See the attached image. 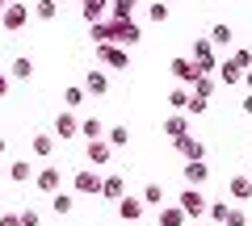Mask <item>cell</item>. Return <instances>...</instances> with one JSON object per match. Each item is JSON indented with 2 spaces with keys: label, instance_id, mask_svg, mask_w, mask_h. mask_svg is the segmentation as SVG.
<instances>
[{
  "label": "cell",
  "instance_id": "obj_20",
  "mask_svg": "<svg viewBox=\"0 0 252 226\" xmlns=\"http://www.w3.org/2000/svg\"><path fill=\"white\" fill-rule=\"evenodd\" d=\"M9 180H13V184H30V180H34V163H30V159L9 163Z\"/></svg>",
  "mask_w": 252,
  "mask_h": 226
},
{
  "label": "cell",
  "instance_id": "obj_28",
  "mask_svg": "<svg viewBox=\"0 0 252 226\" xmlns=\"http://www.w3.org/2000/svg\"><path fill=\"white\" fill-rule=\"evenodd\" d=\"M101 134H105V130H101V118H84L80 122V138L84 143H89V138H101Z\"/></svg>",
  "mask_w": 252,
  "mask_h": 226
},
{
  "label": "cell",
  "instance_id": "obj_37",
  "mask_svg": "<svg viewBox=\"0 0 252 226\" xmlns=\"http://www.w3.org/2000/svg\"><path fill=\"white\" fill-rule=\"evenodd\" d=\"M168 105H172V109H185V105H189V92H185V88H172V92H168Z\"/></svg>",
  "mask_w": 252,
  "mask_h": 226
},
{
  "label": "cell",
  "instance_id": "obj_40",
  "mask_svg": "<svg viewBox=\"0 0 252 226\" xmlns=\"http://www.w3.org/2000/svg\"><path fill=\"white\" fill-rule=\"evenodd\" d=\"M240 109H244V113H248V118H252V92H248V97L240 100Z\"/></svg>",
  "mask_w": 252,
  "mask_h": 226
},
{
  "label": "cell",
  "instance_id": "obj_30",
  "mask_svg": "<svg viewBox=\"0 0 252 226\" xmlns=\"http://www.w3.org/2000/svg\"><path fill=\"white\" fill-rule=\"evenodd\" d=\"M51 151H55V138H51V134H34V155L51 159Z\"/></svg>",
  "mask_w": 252,
  "mask_h": 226
},
{
  "label": "cell",
  "instance_id": "obj_11",
  "mask_svg": "<svg viewBox=\"0 0 252 226\" xmlns=\"http://www.w3.org/2000/svg\"><path fill=\"white\" fill-rule=\"evenodd\" d=\"M109 92V75L101 72V67H93L89 75H84V97H105Z\"/></svg>",
  "mask_w": 252,
  "mask_h": 226
},
{
  "label": "cell",
  "instance_id": "obj_35",
  "mask_svg": "<svg viewBox=\"0 0 252 226\" xmlns=\"http://www.w3.org/2000/svg\"><path fill=\"white\" fill-rule=\"evenodd\" d=\"M17 218H21V226H38V222H42L34 205H21V209H17Z\"/></svg>",
  "mask_w": 252,
  "mask_h": 226
},
{
  "label": "cell",
  "instance_id": "obj_34",
  "mask_svg": "<svg viewBox=\"0 0 252 226\" xmlns=\"http://www.w3.org/2000/svg\"><path fill=\"white\" fill-rule=\"evenodd\" d=\"M223 226H248V214H244L240 205H231V209H227V218H223Z\"/></svg>",
  "mask_w": 252,
  "mask_h": 226
},
{
  "label": "cell",
  "instance_id": "obj_39",
  "mask_svg": "<svg viewBox=\"0 0 252 226\" xmlns=\"http://www.w3.org/2000/svg\"><path fill=\"white\" fill-rule=\"evenodd\" d=\"M0 226H21V218L17 214H0Z\"/></svg>",
  "mask_w": 252,
  "mask_h": 226
},
{
  "label": "cell",
  "instance_id": "obj_22",
  "mask_svg": "<svg viewBox=\"0 0 252 226\" xmlns=\"http://www.w3.org/2000/svg\"><path fill=\"white\" fill-rule=\"evenodd\" d=\"M51 209H55L59 218H63V214H72V209H76V193H63V189L51 193Z\"/></svg>",
  "mask_w": 252,
  "mask_h": 226
},
{
  "label": "cell",
  "instance_id": "obj_9",
  "mask_svg": "<svg viewBox=\"0 0 252 226\" xmlns=\"http://www.w3.org/2000/svg\"><path fill=\"white\" fill-rule=\"evenodd\" d=\"M181 176H185V184H193V189H202V184L210 180V168H206V159H185V168H181Z\"/></svg>",
  "mask_w": 252,
  "mask_h": 226
},
{
  "label": "cell",
  "instance_id": "obj_41",
  "mask_svg": "<svg viewBox=\"0 0 252 226\" xmlns=\"http://www.w3.org/2000/svg\"><path fill=\"white\" fill-rule=\"evenodd\" d=\"M4 92H9V75H0V100H4Z\"/></svg>",
  "mask_w": 252,
  "mask_h": 226
},
{
  "label": "cell",
  "instance_id": "obj_42",
  "mask_svg": "<svg viewBox=\"0 0 252 226\" xmlns=\"http://www.w3.org/2000/svg\"><path fill=\"white\" fill-rule=\"evenodd\" d=\"M240 80H244V84H248V88H252V67H248V72H244V75H240Z\"/></svg>",
  "mask_w": 252,
  "mask_h": 226
},
{
  "label": "cell",
  "instance_id": "obj_5",
  "mask_svg": "<svg viewBox=\"0 0 252 226\" xmlns=\"http://www.w3.org/2000/svg\"><path fill=\"white\" fill-rule=\"evenodd\" d=\"M181 214L185 218H202L206 214V197H202V189H193V184H185V193H181Z\"/></svg>",
  "mask_w": 252,
  "mask_h": 226
},
{
  "label": "cell",
  "instance_id": "obj_18",
  "mask_svg": "<svg viewBox=\"0 0 252 226\" xmlns=\"http://www.w3.org/2000/svg\"><path fill=\"white\" fill-rule=\"evenodd\" d=\"M80 13H84V21H105V13H109V0H80Z\"/></svg>",
  "mask_w": 252,
  "mask_h": 226
},
{
  "label": "cell",
  "instance_id": "obj_8",
  "mask_svg": "<svg viewBox=\"0 0 252 226\" xmlns=\"http://www.w3.org/2000/svg\"><path fill=\"white\" fill-rule=\"evenodd\" d=\"M172 143H177V155H181V159H206V143H202V138L181 134V138H172Z\"/></svg>",
  "mask_w": 252,
  "mask_h": 226
},
{
  "label": "cell",
  "instance_id": "obj_33",
  "mask_svg": "<svg viewBox=\"0 0 252 226\" xmlns=\"http://www.w3.org/2000/svg\"><path fill=\"white\" fill-rule=\"evenodd\" d=\"M185 126H189L185 118H168V122H164V134H168V138H181V134H185Z\"/></svg>",
  "mask_w": 252,
  "mask_h": 226
},
{
  "label": "cell",
  "instance_id": "obj_44",
  "mask_svg": "<svg viewBox=\"0 0 252 226\" xmlns=\"http://www.w3.org/2000/svg\"><path fill=\"white\" fill-rule=\"evenodd\" d=\"M4 4H9V0H0V9H4Z\"/></svg>",
  "mask_w": 252,
  "mask_h": 226
},
{
  "label": "cell",
  "instance_id": "obj_23",
  "mask_svg": "<svg viewBox=\"0 0 252 226\" xmlns=\"http://www.w3.org/2000/svg\"><path fill=\"white\" fill-rule=\"evenodd\" d=\"M101 138H105V143L114 147V151H122V147H130V130H126V126H114V130H105Z\"/></svg>",
  "mask_w": 252,
  "mask_h": 226
},
{
  "label": "cell",
  "instance_id": "obj_16",
  "mask_svg": "<svg viewBox=\"0 0 252 226\" xmlns=\"http://www.w3.org/2000/svg\"><path fill=\"white\" fill-rule=\"evenodd\" d=\"M168 67H172V75H177L181 84H193V80H198V75H202L198 67H193V59H185V54H181V59H172Z\"/></svg>",
  "mask_w": 252,
  "mask_h": 226
},
{
  "label": "cell",
  "instance_id": "obj_27",
  "mask_svg": "<svg viewBox=\"0 0 252 226\" xmlns=\"http://www.w3.org/2000/svg\"><path fill=\"white\" fill-rule=\"evenodd\" d=\"M227 63H231V67H240V72H248V67H252V50H248V46H240V50H231V54H227Z\"/></svg>",
  "mask_w": 252,
  "mask_h": 226
},
{
  "label": "cell",
  "instance_id": "obj_1",
  "mask_svg": "<svg viewBox=\"0 0 252 226\" xmlns=\"http://www.w3.org/2000/svg\"><path fill=\"white\" fill-rule=\"evenodd\" d=\"M139 25L135 21H126V17H118V21H93V42H114V46H139Z\"/></svg>",
  "mask_w": 252,
  "mask_h": 226
},
{
  "label": "cell",
  "instance_id": "obj_3",
  "mask_svg": "<svg viewBox=\"0 0 252 226\" xmlns=\"http://www.w3.org/2000/svg\"><path fill=\"white\" fill-rule=\"evenodd\" d=\"M189 59H193V67H198V72H215V67H219V59H215V46H210L206 38H198V42L189 46Z\"/></svg>",
  "mask_w": 252,
  "mask_h": 226
},
{
  "label": "cell",
  "instance_id": "obj_24",
  "mask_svg": "<svg viewBox=\"0 0 252 226\" xmlns=\"http://www.w3.org/2000/svg\"><path fill=\"white\" fill-rule=\"evenodd\" d=\"M139 201H143V205H156V209H160L164 205V184H143V193H139Z\"/></svg>",
  "mask_w": 252,
  "mask_h": 226
},
{
  "label": "cell",
  "instance_id": "obj_46",
  "mask_svg": "<svg viewBox=\"0 0 252 226\" xmlns=\"http://www.w3.org/2000/svg\"><path fill=\"white\" fill-rule=\"evenodd\" d=\"M135 226H139V222H135Z\"/></svg>",
  "mask_w": 252,
  "mask_h": 226
},
{
  "label": "cell",
  "instance_id": "obj_26",
  "mask_svg": "<svg viewBox=\"0 0 252 226\" xmlns=\"http://www.w3.org/2000/svg\"><path fill=\"white\" fill-rule=\"evenodd\" d=\"M147 21H152V25L168 21V0H152V4H147Z\"/></svg>",
  "mask_w": 252,
  "mask_h": 226
},
{
  "label": "cell",
  "instance_id": "obj_43",
  "mask_svg": "<svg viewBox=\"0 0 252 226\" xmlns=\"http://www.w3.org/2000/svg\"><path fill=\"white\" fill-rule=\"evenodd\" d=\"M4 147H9V143H4V138H0V155H4Z\"/></svg>",
  "mask_w": 252,
  "mask_h": 226
},
{
  "label": "cell",
  "instance_id": "obj_12",
  "mask_svg": "<svg viewBox=\"0 0 252 226\" xmlns=\"http://www.w3.org/2000/svg\"><path fill=\"white\" fill-rule=\"evenodd\" d=\"M97 197H105V201H118V197H126V180L118 172H109V176H101V193Z\"/></svg>",
  "mask_w": 252,
  "mask_h": 226
},
{
  "label": "cell",
  "instance_id": "obj_7",
  "mask_svg": "<svg viewBox=\"0 0 252 226\" xmlns=\"http://www.w3.org/2000/svg\"><path fill=\"white\" fill-rule=\"evenodd\" d=\"M59 184H63V168H34V189L38 193H59Z\"/></svg>",
  "mask_w": 252,
  "mask_h": 226
},
{
  "label": "cell",
  "instance_id": "obj_4",
  "mask_svg": "<svg viewBox=\"0 0 252 226\" xmlns=\"http://www.w3.org/2000/svg\"><path fill=\"white\" fill-rule=\"evenodd\" d=\"M0 21H4V29H9V34H17V29L30 21V9L21 4V0H9V4L0 9Z\"/></svg>",
  "mask_w": 252,
  "mask_h": 226
},
{
  "label": "cell",
  "instance_id": "obj_25",
  "mask_svg": "<svg viewBox=\"0 0 252 226\" xmlns=\"http://www.w3.org/2000/svg\"><path fill=\"white\" fill-rule=\"evenodd\" d=\"M34 17L38 21H55L59 17V4H55V0H34Z\"/></svg>",
  "mask_w": 252,
  "mask_h": 226
},
{
  "label": "cell",
  "instance_id": "obj_17",
  "mask_svg": "<svg viewBox=\"0 0 252 226\" xmlns=\"http://www.w3.org/2000/svg\"><path fill=\"white\" fill-rule=\"evenodd\" d=\"M97 54L105 59L109 67H118V72L126 67V50H122V46H114V42H97Z\"/></svg>",
  "mask_w": 252,
  "mask_h": 226
},
{
  "label": "cell",
  "instance_id": "obj_6",
  "mask_svg": "<svg viewBox=\"0 0 252 226\" xmlns=\"http://www.w3.org/2000/svg\"><path fill=\"white\" fill-rule=\"evenodd\" d=\"M84 159H89V168H105V163L114 159V147H109L105 138H89V143H84Z\"/></svg>",
  "mask_w": 252,
  "mask_h": 226
},
{
  "label": "cell",
  "instance_id": "obj_2",
  "mask_svg": "<svg viewBox=\"0 0 252 226\" xmlns=\"http://www.w3.org/2000/svg\"><path fill=\"white\" fill-rule=\"evenodd\" d=\"M72 193H80V197L101 193V168H80V172L72 176Z\"/></svg>",
  "mask_w": 252,
  "mask_h": 226
},
{
  "label": "cell",
  "instance_id": "obj_19",
  "mask_svg": "<svg viewBox=\"0 0 252 226\" xmlns=\"http://www.w3.org/2000/svg\"><path fill=\"white\" fill-rule=\"evenodd\" d=\"M156 222H160V226H189V218L181 214V205H168V201H164V205H160V218H156Z\"/></svg>",
  "mask_w": 252,
  "mask_h": 226
},
{
  "label": "cell",
  "instance_id": "obj_32",
  "mask_svg": "<svg viewBox=\"0 0 252 226\" xmlns=\"http://www.w3.org/2000/svg\"><path fill=\"white\" fill-rule=\"evenodd\" d=\"M227 209H231L227 201H206V214H210V222H223V218H227Z\"/></svg>",
  "mask_w": 252,
  "mask_h": 226
},
{
  "label": "cell",
  "instance_id": "obj_10",
  "mask_svg": "<svg viewBox=\"0 0 252 226\" xmlns=\"http://www.w3.org/2000/svg\"><path fill=\"white\" fill-rule=\"evenodd\" d=\"M55 138H63V143L67 138H80V122L72 118V109H63L59 118H55Z\"/></svg>",
  "mask_w": 252,
  "mask_h": 226
},
{
  "label": "cell",
  "instance_id": "obj_38",
  "mask_svg": "<svg viewBox=\"0 0 252 226\" xmlns=\"http://www.w3.org/2000/svg\"><path fill=\"white\" fill-rule=\"evenodd\" d=\"M189 113H193V118H198V113H206V109H210V100H198V97H193V92H189Z\"/></svg>",
  "mask_w": 252,
  "mask_h": 226
},
{
  "label": "cell",
  "instance_id": "obj_31",
  "mask_svg": "<svg viewBox=\"0 0 252 226\" xmlns=\"http://www.w3.org/2000/svg\"><path fill=\"white\" fill-rule=\"evenodd\" d=\"M34 75V59H17L13 63V80H30Z\"/></svg>",
  "mask_w": 252,
  "mask_h": 226
},
{
  "label": "cell",
  "instance_id": "obj_45",
  "mask_svg": "<svg viewBox=\"0 0 252 226\" xmlns=\"http://www.w3.org/2000/svg\"><path fill=\"white\" fill-rule=\"evenodd\" d=\"M248 176H252V172H248Z\"/></svg>",
  "mask_w": 252,
  "mask_h": 226
},
{
  "label": "cell",
  "instance_id": "obj_36",
  "mask_svg": "<svg viewBox=\"0 0 252 226\" xmlns=\"http://www.w3.org/2000/svg\"><path fill=\"white\" fill-rule=\"evenodd\" d=\"M63 105H67V109L84 105V88H67V92H63Z\"/></svg>",
  "mask_w": 252,
  "mask_h": 226
},
{
  "label": "cell",
  "instance_id": "obj_21",
  "mask_svg": "<svg viewBox=\"0 0 252 226\" xmlns=\"http://www.w3.org/2000/svg\"><path fill=\"white\" fill-rule=\"evenodd\" d=\"M215 88H219V80L210 72H202L198 80H193V97H198V100H210V97H215Z\"/></svg>",
  "mask_w": 252,
  "mask_h": 226
},
{
  "label": "cell",
  "instance_id": "obj_14",
  "mask_svg": "<svg viewBox=\"0 0 252 226\" xmlns=\"http://www.w3.org/2000/svg\"><path fill=\"white\" fill-rule=\"evenodd\" d=\"M206 42H210V46H215V50H227V46H231V42H235V29H231V25H227V21H219V25H215V29H210V34H206Z\"/></svg>",
  "mask_w": 252,
  "mask_h": 226
},
{
  "label": "cell",
  "instance_id": "obj_29",
  "mask_svg": "<svg viewBox=\"0 0 252 226\" xmlns=\"http://www.w3.org/2000/svg\"><path fill=\"white\" fill-rule=\"evenodd\" d=\"M139 4H143V0H114V4H109V13H114V17H130Z\"/></svg>",
  "mask_w": 252,
  "mask_h": 226
},
{
  "label": "cell",
  "instance_id": "obj_15",
  "mask_svg": "<svg viewBox=\"0 0 252 226\" xmlns=\"http://www.w3.org/2000/svg\"><path fill=\"white\" fill-rule=\"evenodd\" d=\"M227 193H231L235 201H252V176H244V172H235L231 180H227Z\"/></svg>",
  "mask_w": 252,
  "mask_h": 226
},
{
  "label": "cell",
  "instance_id": "obj_13",
  "mask_svg": "<svg viewBox=\"0 0 252 226\" xmlns=\"http://www.w3.org/2000/svg\"><path fill=\"white\" fill-rule=\"evenodd\" d=\"M143 201L139 197H118V218H122V222H139V218H143Z\"/></svg>",
  "mask_w": 252,
  "mask_h": 226
}]
</instances>
